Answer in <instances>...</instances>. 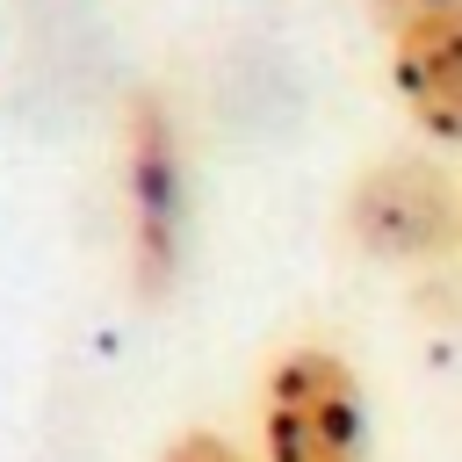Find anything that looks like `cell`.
<instances>
[{
  "label": "cell",
  "mask_w": 462,
  "mask_h": 462,
  "mask_svg": "<svg viewBox=\"0 0 462 462\" xmlns=\"http://www.w3.org/2000/svg\"><path fill=\"white\" fill-rule=\"evenodd\" d=\"M267 462H368V404L332 346H289L260 390Z\"/></svg>",
  "instance_id": "6da1fadb"
},
{
  "label": "cell",
  "mask_w": 462,
  "mask_h": 462,
  "mask_svg": "<svg viewBox=\"0 0 462 462\" xmlns=\"http://www.w3.org/2000/svg\"><path fill=\"white\" fill-rule=\"evenodd\" d=\"M346 231L375 260H433L462 238V195L433 159H375L346 195Z\"/></svg>",
  "instance_id": "7a4b0ae2"
},
{
  "label": "cell",
  "mask_w": 462,
  "mask_h": 462,
  "mask_svg": "<svg viewBox=\"0 0 462 462\" xmlns=\"http://www.w3.org/2000/svg\"><path fill=\"white\" fill-rule=\"evenodd\" d=\"M130 238H137V282L159 296L180 260V152L159 101L130 108Z\"/></svg>",
  "instance_id": "3957f363"
},
{
  "label": "cell",
  "mask_w": 462,
  "mask_h": 462,
  "mask_svg": "<svg viewBox=\"0 0 462 462\" xmlns=\"http://www.w3.org/2000/svg\"><path fill=\"white\" fill-rule=\"evenodd\" d=\"M390 79L433 137L462 144V0H426L390 29Z\"/></svg>",
  "instance_id": "277c9868"
},
{
  "label": "cell",
  "mask_w": 462,
  "mask_h": 462,
  "mask_svg": "<svg viewBox=\"0 0 462 462\" xmlns=\"http://www.w3.org/2000/svg\"><path fill=\"white\" fill-rule=\"evenodd\" d=\"M166 462H253V455L231 448L224 433H202V426H195V433H180V440L166 448Z\"/></svg>",
  "instance_id": "5b68a950"
},
{
  "label": "cell",
  "mask_w": 462,
  "mask_h": 462,
  "mask_svg": "<svg viewBox=\"0 0 462 462\" xmlns=\"http://www.w3.org/2000/svg\"><path fill=\"white\" fill-rule=\"evenodd\" d=\"M419 7H426V0H368V14H375L383 29H397V22H404V14H419Z\"/></svg>",
  "instance_id": "8992f818"
}]
</instances>
